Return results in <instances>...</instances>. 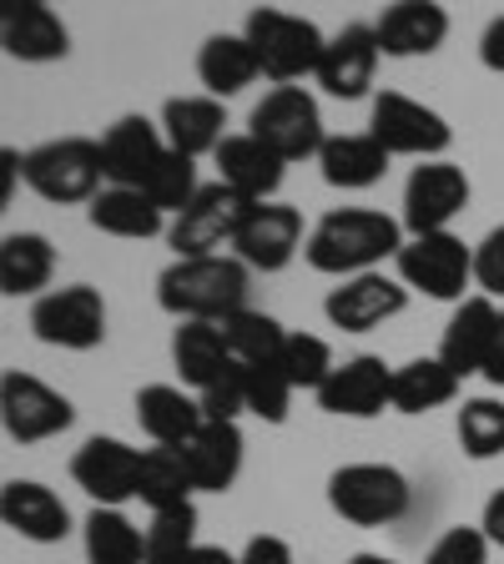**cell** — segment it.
<instances>
[{
    "instance_id": "1",
    "label": "cell",
    "mask_w": 504,
    "mask_h": 564,
    "mask_svg": "<svg viewBox=\"0 0 504 564\" xmlns=\"http://www.w3.org/2000/svg\"><path fill=\"white\" fill-rule=\"evenodd\" d=\"M404 252V223H394L388 212L374 207H339L329 212L323 223L308 232L303 258L313 272H329V278H364L378 272V262L399 258Z\"/></svg>"
},
{
    "instance_id": "2",
    "label": "cell",
    "mask_w": 504,
    "mask_h": 564,
    "mask_svg": "<svg viewBox=\"0 0 504 564\" xmlns=\"http://www.w3.org/2000/svg\"><path fill=\"white\" fill-rule=\"evenodd\" d=\"M247 288H253V268L227 258V252L172 258V268H162V278H157V303L176 323H227L247 307Z\"/></svg>"
},
{
    "instance_id": "3",
    "label": "cell",
    "mask_w": 504,
    "mask_h": 564,
    "mask_svg": "<svg viewBox=\"0 0 504 564\" xmlns=\"http://www.w3.org/2000/svg\"><path fill=\"white\" fill-rule=\"evenodd\" d=\"M21 176L35 197L61 202V207H76V202L92 207V202L101 197V182H106L101 141H92V137L41 141V147H31V152L21 156Z\"/></svg>"
},
{
    "instance_id": "4",
    "label": "cell",
    "mask_w": 504,
    "mask_h": 564,
    "mask_svg": "<svg viewBox=\"0 0 504 564\" xmlns=\"http://www.w3.org/2000/svg\"><path fill=\"white\" fill-rule=\"evenodd\" d=\"M247 46L258 51V66L268 82L278 86H298L303 76H318L323 66V51H329V35L318 31L308 15H293V11H253L243 25Z\"/></svg>"
},
{
    "instance_id": "5",
    "label": "cell",
    "mask_w": 504,
    "mask_h": 564,
    "mask_svg": "<svg viewBox=\"0 0 504 564\" xmlns=\"http://www.w3.org/2000/svg\"><path fill=\"white\" fill-rule=\"evenodd\" d=\"M329 505L358 529H378L409 514L414 489L394 464H343L329 479Z\"/></svg>"
},
{
    "instance_id": "6",
    "label": "cell",
    "mask_w": 504,
    "mask_h": 564,
    "mask_svg": "<svg viewBox=\"0 0 504 564\" xmlns=\"http://www.w3.org/2000/svg\"><path fill=\"white\" fill-rule=\"evenodd\" d=\"M399 282L409 293H423L435 303H464L474 282V247H464V237L454 232H429V237H409L404 252L394 258Z\"/></svg>"
},
{
    "instance_id": "7",
    "label": "cell",
    "mask_w": 504,
    "mask_h": 564,
    "mask_svg": "<svg viewBox=\"0 0 504 564\" xmlns=\"http://www.w3.org/2000/svg\"><path fill=\"white\" fill-rule=\"evenodd\" d=\"M247 131H253L268 152H278L282 162H303V156H318L329 147L323 111H318V101L303 86H272V91L253 106Z\"/></svg>"
},
{
    "instance_id": "8",
    "label": "cell",
    "mask_w": 504,
    "mask_h": 564,
    "mask_svg": "<svg viewBox=\"0 0 504 564\" xmlns=\"http://www.w3.org/2000/svg\"><path fill=\"white\" fill-rule=\"evenodd\" d=\"M368 137L384 147L388 156H419V162H444L454 127L439 117L435 106L414 101L404 91H378L374 117H368Z\"/></svg>"
},
{
    "instance_id": "9",
    "label": "cell",
    "mask_w": 504,
    "mask_h": 564,
    "mask_svg": "<svg viewBox=\"0 0 504 564\" xmlns=\"http://www.w3.org/2000/svg\"><path fill=\"white\" fill-rule=\"evenodd\" d=\"M253 207H258V202H247L243 192H233L227 182H212V187L197 192V202H192L182 217H172L167 242H172L176 258H217L223 247L237 242V232H243V223L253 217Z\"/></svg>"
},
{
    "instance_id": "10",
    "label": "cell",
    "mask_w": 504,
    "mask_h": 564,
    "mask_svg": "<svg viewBox=\"0 0 504 564\" xmlns=\"http://www.w3.org/2000/svg\"><path fill=\"white\" fill-rule=\"evenodd\" d=\"M31 333L46 348H66V352H92L106 343V303L92 282H71L56 293L35 297L31 307Z\"/></svg>"
},
{
    "instance_id": "11",
    "label": "cell",
    "mask_w": 504,
    "mask_h": 564,
    "mask_svg": "<svg viewBox=\"0 0 504 564\" xmlns=\"http://www.w3.org/2000/svg\"><path fill=\"white\" fill-rule=\"evenodd\" d=\"M0 423H6V434L15 444H46V438L66 434L71 423H76V409L46 378L11 368V373L0 378Z\"/></svg>"
},
{
    "instance_id": "12",
    "label": "cell",
    "mask_w": 504,
    "mask_h": 564,
    "mask_svg": "<svg viewBox=\"0 0 504 564\" xmlns=\"http://www.w3.org/2000/svg\"><path fill=\"white\" fill-rule=\"evenodd\" d=\"M470 207V176L454 162H419L404 182V232L409 237H429V232H449L459 212Z\"/></svg>"
},
{
    "instance_id": "13",
    "label": "cell",
    "mask_w": 504,
    "mask_h": 564,
    "mask_svg": "<svg viewBox=\"0 0 504 564\" xmlns=\"http://www.w3.org/2000/svg\"><path fill=\"white\" fill-rule=\"evenodd\" d=\"M141 458H147V448H131L127 438L96 434L76 448L71 479L92 494L96 509H121L127 499H137V489H141Z\"/></svg>"
},
{
    "instance_id": "14",
    "label": "cell",
    "mask_w": 504,
    "mask_h": 564,
    "mask_svg": "<svg viewBox=\"0 0 504 564\" xmlns=\"http://www.w3.org/2000/svg\"><path fill=\"white\" fill-rule=\"evenodd\" d=\"M318 409L333 419H378L384 409H394V368L374 352H358L318 388Z\"/></svg>"
},
{
    "instance_id": "15",
    "label": "cell",
    "mask_w": 504,
    "mask_h": 564,
    "mask_svg": "<svg viewBox=\"0 0 504 564\" xmlns=\"http://www.w3.org/2000/svg\"><path fill=\"white\" fill-rule=\"evenodd\" d=\"M298 247H308L303 237V212L288 202H258L253 217L243 223L233 242V258L247 262L253 272H282L298 258Z\"/></svg>"
},
{
    "instance_id": "16",
    "label": "cell",
    "mask_w": 504,
    "mask_h": 564,
    "mask_svg": "<svg viewBox=\"0 0 504 564\" xmlns=\"http://www.w3.org/2000/svg\"><path fill=\"white\" fill-rule=\"evenodd\" d=\"M409 307V288L399 278H388V272H364V278H348L339 282L323 303L333 328L343 333H374L384 328L388 317H399Z\"/></svg>"
},
{
    "instance_id": "17",
    "label": "cell",
    "mask_w": 504,
    "mask_h": 564,
    "mask_svg": "<svg viewBox=\"0 0 504 564\" xmlns=\"http://www.w3.org/2000/svg\"><path fill=\"white\" fill-rule=\"evenodd\" d=\"M378 61H384V51H378L374 25L353 21L339 35H329V51H323V66H318V86L329 96H339V101H358L374 86Z\"/></svg>"
},
{
    "instance_id": "18",
    "label": "cell",
    "mask_w": 504,
    "mask_h": 564,
    "mask_svg": "<svg viewBox=\"0 0 504 564\" xmlns=\"http://www.w3.org/2000/svg\"><path fill=\"white\" fill-rule=\"evenodd\" d=\"M162 156H167V137L147 117H117L101 137V162H106V182L111 187L141 192Z\"/></svg>"
},
{
    "instance_id": "19",
    "label": "cell",
    "mask_w": 504,
    "mask_h": 564,
    "mask_svg": "<svg viewBox=\"0 0 504 564\" xmlns=\"http://www.w3.org/2000/svg\"><path fill=\"white\" fill-rule=\"evenodd\" d=\"M500 313L504 307L494 297L474 293L449 313L444 323V338H439V358L444 368L464 383L470 373H484V358H490V343H494V328H500Z\"/></svg>"
},
{
    "instance_id": "20",
    "label": "cell",
    "mask_w": 504,
    "mask_h": 564,
    "mask_svg": "<svg viewBox=\"0 0 504 564\" xmlns=\"http://www.w3.org/2000/svg\"><path fill=\"white\" fill-rule=\"evenodd\" d=\"M374 35H378V51L394 61L435 56L449 41V11L435 6V0H399V6H388L374 21Z\"/></svg>"
},
{
    "instance_id": "21",
    "label": "cell",
    "mask_w": 504,
    "mask_h": 564,
    "mask_svg": "<svg viewBox=\"0 0 504 564\" xmlns=\"http://www.w3.org/2000/svg\"><path fill=\"white\" fill-rule=\"evenodd\" d=\"M0 519L11 534L31 544H61L71 534V509L61 505V494L35 479H11L0 489Z\"/></svg>"
},
{
    "instance_id": "22",
    "label": "cell",
    "mask_w": 504,
    "mask_h": 564,
    "mask_svg": "<svg viewBox=\"0 0 504 564\" xmlns=\"http://www.w3.org/2000/svg\"><path fill=\"white\" fill-rule=\"evenodd\" d=\"M0 41H6V56H11V61H31V66L61 61L71 51L66 21H61L51 6H41V0L6 6V15H0Z\"/></svg>"
},
{
    "instance_id": "23",
    "label": "cell",
    "mask_w": 504,
    "mask_h": 564,
    "mask_svg": "<svg viewBox=\"0 0 504 564\" xmlns=\"http://www.w3.org/2000/svg\"><path fill=\"white\" fill-rule=\"evenodd\" d=\"M176 454L202 494H227L243 474V429L237 423H202Z\"/></svg>"
},
{
    "instance_id": "24",
    "label": "cell",
    "mask_w": 504,
    "mask_h": 564,
    "mask_svg": "<svg viewBox=\"0 0 504 564\" xmlns=\"http://www.w3.org/2000/svg\"><path fill=\"white\" fill-rule=\"evenodd\" d=\"M172 368L182 373V383L207 393L212 383L233 378L243 364H237L233 348H227L223 323H182V328L172 333Z\"/></svg>"
},
{
    "instance_id": "25",
    "label": "cell",
    "mask_w": 504,
    "mask_h": 564,
    "mask_svg": "<svg viewBox=\"0 0 504 564\" xmlns=\"http://www.w3.org/2000/svg\"><path fill=\"white\" fill-rule=\"evenodd\" d=\"M282 176H288V162H282L278 152H268L253 131L227 137L223 147H217V182L243 192L247 202H272V192L282 187Z\"/></svg>"
},
{
    "instance_id": "26",
    "label": "cell",
    "mask_w": 504,
    "mask_h": 564,
    "mask_svg": "<svg viewBox=\"0 0 504 564\" xmlns=\"http://www.w3.org/2000/svg\"><path fill=\"white\" fill-rule=\"evenodd\" d=\"M227 111L223 101H212V96H172V101L162 106V137L172 152L182 156H217V147L227 141Z\"/></svg>"
},
{
    "instance_id": "27",
    "label": "cell",
    "mask_w": 504,
    "mask_h": 564,
    "mask_svg": "<svg viewBox=\"0 0 504 564\" xmlns=\"http://www.w3.org/2000/svg\"><path fill=\"white\" fill-rule=\"evenodd\" d=\"M137 423L157 448H182L207 419H202V403L192 393L172 383H152L137 393Z\"/></svg>"
},
{
    "instance_id": "28",
    "label": "cell",
    "mask_w": 504,
    "mask_h": 564,
    "mask_svg": "<svg viewBox=\"0 0 504 564\" xmlns=\"http://www.w3.org/2000/svg\"><path fill=\"white\" fill-rule=\"evenodd\" d=\"M86 217H92L96 232L127 237V242H147L157 232H172L167 212L147 192H131V187H101V197L86 207Z\"/></svg>"
},
{
    "instance_id": "29",
    "label": "cell",
    "mask_w": 504,
    "mask_h": 564,
    "mask_svg": "<svg viewBox=\"0 0 504 564\" xmlns=\"http://www.w3.org/2000/svg\"><path fill=\"white\" fill-rule=\"evenodd\" d=\"M388 162L394 156L378 147L368 131H348V137H329V147L318 152V166H323V182L339 192H364L374 182H384Z\"/></svg>"
},
{
    "instance_id": "30",
    "label": "cell",
    "mask_w": 504,
    "mask_h": 564,
    "mask_svg": "<svg viewBox=\"0 0 504 564\" xmlns=\"http://www.w3.org/2000/svg\"><path fill=\"white\" fill-rule=\"evenodd\" d=\"M197 76L207 86L212 101H227V96L247 91V86L262 76L258 66V51L247 46V35H207L197 51Z\"/></svg>"
},
{
    "instance_id": "31",
    "label": "cell",
    "mask_w": 504,
    "mask_h": 564,
    "mask_svg": "<svg viewBox=\"0 0 504 564\" xmlns=\"http://www.w3.org/2000/svg\"><path fill=\"white\" fill-rule=\"evenodd\" d=\"M56 272V247L41 232H11L0 242V293L6 297H46Z\"/></svg>"
},
{
    "instance_id": "32",
    "label": "cell",
    "mask_w": 504,
    "mask_h": 564,
    "mask_svg": "<svg viewBox=\"0 0 504 564\" xmlns=\"http://www.w3.org/2000/svg\"><path fill=\"white\" fill-rule=\"evenodd\" d=\"M459 399V378L444 368V358H414L394 368V413H429Z\"/></svg>"
},
{
    "instance_id": "33",
    "label": "cell",
    "mask_w": 504,
    "mask_h": 564,
    "mask_svg": "<svg viewBox=\"0 0 504 564\" xmlns=\"http://www.w3.org/2000/svg\"><path fill=\"white\" fill-rule=\"evenodd\" d=\"M86 564H147V529H137L121 509H92Z\"/></svg>"
},
{
    "instance_id": "34",
    "label": "cell",
    "mask_w": 504,
    "mask_h": 564,
    "mask_svg": "<svg viewBox=\"0 0 504 564\" xmlns=\"http://www.w3.org/2000/svg\"><path fill=\"white\" fill-rule=\"evenodd\" d=\"M227 348L243 368L253 364H282V348H288V328H282L272 313H258V307H243L223 323Z\"/></svg>"
},
{
    "instance_id": "35",
    "label": "cell",
    "mask_w": 504,
    "mask_h": 564,
    "mask_svg": "<svg viewBox=\"0 0 504 564\" xmlns=\"http://www.w3.org/2000/svg\"><path fill=\"white\" fill-rule=\"evenodd\" d=\"M192 494H197V484H192L182 454L176 448H147V458H141V489H137L141 505H152V514H162V509L192 505Z\"/></svg>"
},
{
    "instance_id": "36",
    "label": "cell",
    "mask_w": 504,
    "mask_h": 564,
    "mask_svg": "<svg viewBox=\"0 0 504 564\" xmlns=\"http://www.w3.org/2000/svg\"><path fill=\"white\" fill-rule=\"evenodd\" d=\"M459 448L470 458H500L504 454V399H464L454 419Z\"/></svg>"
},
{
    "instance_id": "37",
    "label": "cell",
    "mask_w": 504,
    "mask_h": 564,
    "mask_svg": "<svg viewBox=\"0 0 504 564\" xmlns=\"http://www.w3.org/2000/svg\"><path fill=\"white\" fill-rule=\"evenodd\" d=\"M197 550V505H176L147 524V564H182Z\"/></svg>"
},
{
    "instance_id": "38",
    "label": "cell",
    "mask_w": 504,
    "mask_h": 564,
    "mask_svg": "<svg viewBox=\"0 0 504 564\" xmlns=\"http://www.w3.org/2000/svg\"><path fill=\"white\" fill-rule=\"evenodd\" d=\"M141 192H147V197H152L162 212L182 217V212H187L192 202H197V192H202V182H197V162L167 147V156L157 162V172L147 176V187H141Z\"/></svg>"
},
{
    "instance_id": "39",
    "label": "cell",
    "mask_w": 504,
    "mask_h": 564,
    "mask_svg": "<svg viewBox=\"0 0 504 564\" xmlns=\"http://www.w3.org/2000/svg\"><path fill=\"white\" fill-rule=\"evenodd\" d=\"M243 393H247V413L262 423H288L293 409V378L282 373V364H253L243 368Z\"/></svg>"
},
{
    "instance_id": "40",
    "label": "cell",
    "mask_w": 504,
    "mask_h": 564,
    "mask_svg": "<svg viewBox=\"0 0 504 564\" xmlns=\"http://www.w3.org/2000/svg\"><path fill=\"white\" fill-rule=\"evenodd\" d=\"M333 348L318 333H288V348H282V373L293 378V388H323L333 373Z\"/></svg>"
},
{
    "instance_id": "41",
    "label": "cell",
    "mask_w": 504,
    "mask_h": 564,
    "mask_svg": "<svg viewBox=\"0 0 504 564\" xmlns=\"http://www.w3.org/2000/svg\"><path fill=\"white\" fill-rule=\"evenodd\" d=\"M490 534L480 524H454L435 540V550L423 554V564H490Z\"/></svg>"
},
{
    "instance_id": "42",
    "label": "cell",
    "mask_w": 504,
    "mask_h": 564,
    "mask_svg": "<svg viewBox=\"0 0 504 564\" xmlns=\"http://www.w3.org/2000/svg\"><path fill=\"white\" fill-rule=\"evenodd\" d=\"M474 288L494 303H504V223L490 227V237L474 247Z\"/></svg>"
},
{
    "instance_id": "43",
    "label": "cell",
    "mask_w": 504,
    "mask_h": 564,
    "mask_svg": "<svg viewBox=\"0 0 504 564\" xmlns=\"http://www.w3.org/2000/svg\"><path fill=\"white\" fill-rule=\"evenodd\" d=\"M237 564H298L293 560V544L278 540V534H253L237 554Z\"/></svg>"
},
{
    "instance_id": "44",
    "label": "cell",
    "mask_w": 504,
    "mask_h": 564,
    "mask_svg": "<svg viewBox=\"0 0 504 564\" xmlns=\"http://www.w3.org/2000/svg\"><path fill=\"white\" fill-rule=\"evenodd\" d=\"M480 61L494 70V76H504V15H494V21L484 25V35H480Z\"/></svg>"
},
{
    "instance_id": "45",
    "label": "cell",
    "mask_w": 504,
    "mask_h": 564,
    "mask_svg": "<svg viewBox=\"0 0 504 564\" xmlns=\"http://www.w3.org/2000/svg\"><path fill=\"white\" fill-rule=\"evenodd\" d=\"M480 529L490 534L494 550H504V489H494L490 499H484V519H480Z\"/></svg>"
},
{
    "instance_id": "46",
    "label": "cell",
    "mask_w": 504,
    "mask_h": 564,
    "mask_svg": "<svg viewBox=\"0 0 504 564\" xmlns=\"http://www.w3.org/2000/svg\"><path fill=\"white\" fill-rule=\"evenodd\" d=\"M484 378H490L494 388H504V313H500V328H494L490 358H484Z\"/></svg>"
},
{
    "instance_id": "47",
    "label": "cell",
    "mask_w": 504,
    "mask_h": 564,
    "mask_svg": "<svg viewBox=\"0 0 504 564\" xmlns=\"http://www.w3.org/2000/svg\"><path fill=\"white\" fill-rule=\"evenodd\" d=\"M182 564H237V554H227L223 544H197V550H192Z\"/></svg>"
},
{
    "instance_id": "48",
    "label": "cell",
    "mask_w": 504,
    "mask_h": 564,
    "mask_svg": "<svg viewBox=\"0 0 504 564\" xmlns=\"http://www.w3.org/2000/svg\"><path fill=\"white\" fill-rule=\"evenodd\" d=\"M343 564H399V560H388V554H353V560Z\"/></svg>"
}]
</instances>
